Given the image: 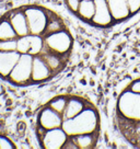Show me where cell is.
I'll list each match as a JSON object with an SVG mask.
<instances>
[{
  "label": "cell",
  "instance_id": "4",
  "mask_svg": "<svg viewBox=\"0 0 140 149\" xmlns=\"http://www.w3.org/2000/svg\"><path fill=\"white\" fill-rule=\"evenodd\" d=\"M115 124L125 141L140 148V77L119 93L115 107Z\"/></svg>",
  "mask_w": 140,
  "mask_h": 149
},
{
  "label": "cell",
  "instance_id": "3",
  "mask_svg": "<svg viewBox=\"0 0 140 149\" xmlns=\"http://www.w3.org/2000/svg\"><path fill=\"white\" fill-rule=\"evenodd\" d=\"M71 14L92 28L111 29L140 12V0H64Z\"/></svg>",
  "mask_w": 140,
  "mask_h": 149
},
{
  "label": "cell",
  "instance_id": "2",
  "mask_svg": "<svg viewBox=\"0 0 140 149\" xmlns=\"http://www.w3.org/2000/svg\"><path fill=\"white\" fill-rule=\"evenodd\" d=\"M34 132L41 148L93 149L101 135V117L89 99L59 94L38 109Z\"/></svg>",
  "mask_w": 140,
  "mask_h": 149
},
{
  "label": "cell",
  "instance_id": "1",
  "mask_svg": "<svg viewBox=\"0 0 140 149\" xmlns=\"http://www.w3.org/2000/svg\"><path fill=\"white\" fill-rule=\"evenodd\" d=\"M73 36L56 11L22 5L0 14V80L26 88L61 74L73 51Z\"/></svg>",
  "mask_w": 140,
  "mask_h": 149
},
{
  "label": "cell",
  "instance_id": "5",
  "mask_svg": "<svg viewBox=\"0 0 140 149\" xmlns=\"http://www.w3.org/2000/svg\"><path fill=\"white\" fill-rule=\"evenodd\" d=\"M17 146L13 140H11L7 135L0 134V149H15Z\"/></svg>",
  "mask_w": 140,
  "mask_h": 149
}]
</instances>
